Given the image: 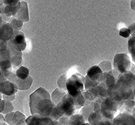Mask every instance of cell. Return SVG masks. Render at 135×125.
Wrapping results in <instances>:
<instances>
[{
  "label": "cell",
  "mask_w": 135,
  "mask_h": 125,
  "mask_svg": "<svg viewBox=\"0 0 135 125\" xmlns=\"http://www.w3.org/2000/svg\"><path fill=\"white\" fill-rule=\"evenodd\" d=\"M132 114H133V116L135 118V108L133 109V113H132Z\"/></svg>",
  "instance_id": "obj_30"
},
{
  "label": "cell",
  "mask_w": 135,
  "mask_h": 125,
  "mask_svg": "<svg viewBox=\"0 0 135 125\" xmlns=\"http://www.w3.org/2000/svg\"><path fill=\"white\" fill-rule=\"evenodd\" d=\"M56 120H53L51 117H37V116H30L26 119L27 125H56Z\"/></svg>",
  "instance_id": "obj_9"
},
{
  "label": "cell",
  "mask_w": 135,
  "mask_h": 125,
  "mask_svg": "<svg viewBox=\"0 0 135 125\" xmlns=\"http://www.w3.org/2000/svg\"><path fill=\"white\" fill-rule=\"evenodd\" d=\"M98 125H115L112 120L108 119H103Z\"/></svg>",
  "instance_id": "obj_25"
},
{
  "label": "cell",
  "mask_w": 135,
  "mask_h": 125,
  "mask_svg": "<svg viewBox=\"0 0 135 125\" xmlns=\"http://www.w3.org/2000/svg\"><path fill=\"white\" fill-rule=\"evenodd\" d=\"M103 119H104L102 116L100 112L99 111H94L90 114V116L87 119V121H88L87 123L90 125H98Z\"/></svg>",
  "instance_id": "obj_14"
},
{
  "label": "cell",
  "mask_w": 135,
  "mask_h": 125,
  "mask_svg": "<svg viewBox=\"0 0 135 125\" xmlns=\"http://www.w3.org/2000/svg\"><path fill=\"white\" fill-rule=\"evenodd\" d=\"M99 84V83L92 81L91 80H90L87 76L85 77V89H86V91H88V90L96 87V86H98Z\"/></svg>",
  "instance_id": "obj_21"
},
{
  "label": "cell",
  "mask_w": 135,
  "mask_h": 125,
  "mask_svg": "<svg viewBox=\"0 0 135 125\" xmlns=\"http://www.w3.org/2000/svg\"><path fill=\"white\" fill-rule=\"evenodd\" d=\"M128 50L131 55V59L135 64V35H132L128 42Z\"/></svg>",
  "instance_id": "obj_19"
},
{
  "label": "cell",
  "mask_w": 135,
  "mask_h": 125,
  "mask_svg": "<svg viewBox=\"0 0 135 125\" xmlns=\"http://www.w3.org/2000/svg\"><path fill=\"white\" fill-rule=\"evenodd\" d=\"M14 30L9 23L1 22L0 23V41L8 42L12 39Z\"/></svg>",
  "instance_id": "obj_11"
},
{
  "label": "cell",
  "mask_w": 135,
  "mask_h": 125,
  "mask_svg": "<svg viewBox=\"0 0 135 125\" xmlns=\"http://www.w3.org/2000/svg\"><path fill=\"white\" fill-rule=\"evenodd\" d=\"M22 125H27V124H26V123H23Z\"/></svg>",
  "instance_id": "obj_36"
},
{
  "label": "cell",
  "mask_w": 135,
  "mask_h": 125,
  "mask_svg": "<svg viewBox=\"0 0 135 125\" xmlns=\"http://www.w3.org/2000/svg\"><path fill=\"white\" fill-rule=\"evenodd\" d=\"M133 97L135 98V87H134V89H133Z\"/></svg>",
  "instance_id": "obj_32"
},
{
  "label": "cell",
  "mask_w": 135,
  "mask_h": 125,
  "mask_svg": "<svg viewBox=\"0 0 135 125\" xmlns=\"http://www.w3.org/2000/svg\"><path fill=\"white\" fill-rule=\"evenodd\" d=\"M14 110L13 108V106L12 104V102L10 101H5V108H4V111L3 112V114H8V113H11Z\"/></svg>",
  "instance_id": "obj_23"
},
{
  "label": "cell",
  "mask_w": 135,
  "mask_h": 125,
  "mask_svg": "<svg viewBox=\"0 0 135 125\" xmlns=\"http://www.w3.org/2000/svg\"><path fill=\"white\" fill-rule=\"evenodd\" d=\"M86 76L92 81L100 84L103 81V72L99 66H92L87 71Z\"/></svg>",
  "instance_id": "obj_12"
},
{
  "label": "cell",
  "mask_w": 135,
  "mask_h": 125,
  "mask_svg": "<svg viewBox=\"0 0 135 125\" xmlns=\"http://www.w3.org/2000/svg\"><path fill=\"white\" fill-rule=\"evenodd\" d=\"M11 26L12 27V28H15L16 30L20 29V28L23 26V22L18 19H12L10 22Z\"/></svg>",
  "instance_id": "obj_22"
},
{
  "label": "cell",
  "mask_w": 135,
  "mask_h": 125,
  "mask_svg": "<svg viewBox=\"0 0 135 125\" xmlns=\"http://www.w3.org/2000/svg\"><path fill=\"white\" fill-rule=\"evenodd\" d=\"M119 35L123 37H124V38H128L131 35V32H130V30L128 28L124 27V28H121L120 29Z\"/></svg>",
  "instance_id": "obj_24"
},
{
  "label": "cell",
  "mask_w": 135,
  "mask_h": 125,
  "mask_svg": "<svg viewBox=\"0 0 135 125\" xmlns=\"http://www.w3.org/2000/svg\"><path fill=\"white\" fill-rule=\"evenodd\" d=\"M55 107L50 93L44 88H38L30 96V107L33 116L50 117Z\"/></svg>",
  "instance_id": "obj_1"
},
{
  "label": "cell",
  "mask_w": 135,
  "mask_h": 125,
  "mask_svg": "<svg viewBox=\"0 0 135 125\" xmlns=\"http://www.w3.org/2000/svg\"><path fill=\"white\" fill-rule=\"evenodd\" d=\"M130 4H131V8L133 10H135V1H131Z\"/></svg>",
  "instance_id": "obj_29"
},
{
  "label": "cell",
  "mask_w": 135,
  "mask_h": 125,
  "mask_svg": "<svg viewBox=\"0 0 135 125\" xmlns=\"http://www.w3.org/2000/svg\"><path fill=\"white\" fill-rule=\"evenodd\" d=\"M120 108L122 110L121 112H126V113H129V114H132L133 109L135 108V102L133 100L124 101L123 106Z\"/></svg>",
  "instance_id": "obj_18"
},
{
  "label": "cell",
  "mask_w": 135,
  "mask_h": 125,
  "mask_svg": "<svg viewBox=\"0 0 135 125\" xmlns=\"http://www.w3.org/2000/svg\"><path fill=\"white\" fill-rule=\"evenodd\" d=\"M66 93H67V92H65V91H62L60 89H55L51 96L52 102L55 105H57L58 103L61 102V100L63 99V98L64 97Z\"/></svg>",
  "instance_id": "obj_16"
},
{
  "label": "cell",
  "mask_w": 135,
  "mask_h": 125,
  "mask_svg": "<svg viewBox=\"0 0 135 125\" xmlns=\"http://www.w3.org/2000/svg\"><path fill=\"white\" fill-rule=\"evenodd\" d=\"M85 89V77L79 74H73L70 77L67 79L66 81V91L67 93L76 98L82 93Z\"/></svg>",
  "instance_id": "obj_3"
},
{
  "label": "cell",
  "mask_w": 135,
  "mask_h": 125,
  "mask_svg": "<svg viewBox=\"0 0 135 125\" xmlns=\"http://www.w3.org/2000/svg\"><path fill=\"white\" fill-rule=\"evenodd\" d=\"M3 99H2V93H0V102H1V101H2Z\"/></svg>",
  "instance_id": "obj_31"
},
{
  "label": "cell",
  "mask_w": 135,
  "mask_h": 125,
  "mask_svg": "<svg viewBox=\"0 0 135 125\" xmlns=\"http://www.w3.org/2000/svg\"><path fill=\"white\" fill-rule=\"evenodd\" d=\"M100 105L99 111L102 114V116L108 120H113L115 118V114L119 109L118 104L109 97L105 98H98L95 100Z\"/></svg>",
  "instance_id": "obj_4"
},
{
  "label": "cell",
  "mask_w": 135,
  "mask_h": 125,
  "mask_svg": "<svg viewBox=\"0 0 135 125\" xmlns=\"http://www.w3.org/2000/svg\"><path fill=\"white\" fill-rule=\"evenodd\" d=\"M133 63L131 58L125 53L117 54L114 57V70L118 74H124L131 71Z\"/></svg>",
  "instance_id": "obj_5"
},
{
  "label": "cell",
  "mask_w": 135,
  "mask_h": 125,
  "mask_svg": "<svg viewBox=\"0 0 135 125\" xmlns=\"http://www.w3.org/2000/svg\"><path fill=\"white\" fill-rule=\"evenodd\" d=\"M134 76H135V73H134Z\"/></svg>",
  "instance_id": "obj_37"
},
{
  "label": "cell",
  "mask_w": 135,
  "mask_h": 125,
  "mask_svg": "<svg viewBox=\"0 0 135 125\" xmlns=\"http://www.w3.org/2000/svg\"><path fill=\"white\" fill-rule=\"evenodd\" d=\"M16 17V19L18 20L23 21H28L30 20V16H28V7H27V3L26 2L23 1L21 2V5H20V8L16 13V15L15 16Z\"/></svg>",
  "instance_id": "obj_13"
},
{
  "label": "cell",
  "mask_w": 135,
  "mask_h": 125,
  "mask_svg": "<svg viewBox=\"0 0 135 125\" xmlns=\"http://www.w3.org/2000/svg\"><path fill=\"white\" fill-rule=\"evenodd\" d=\"M0 125H8L7 123H1Z\"/></svg>",
  "instance_id": "obj_33"
},
{
  "label": "cell",
  "mask_w": 135,
  "mask_h": 125,
  "mask_svg": "<svg viewBox=\"0 0 135 125\" xmlns=\"http://www.w3.org/2000/svg\"><path fill=\"white\" fill-rule=\"evenodd\" d=\"M9 42H10L16 49L19 50L20 51H24L26 47V41H25V35L20 30L14 31L12 39Z\"/></svg>",
  "instance_id": "obj_7"
},
{
  "label": "cell",
  "mask_w": 135,
  "mask_h": 125,
  "mask_svg": "<svg viewBox=\"0 0 135 125\" xmlns=\"http://www.w3.org/2000/svg\"><path fill=\"white\" fill-rule=\"evenodd\" d=\"M82 125H90V124H89L88 123H84V124H82Z\"/></svg>",
  "instance_id": "obj_34"
},
{
  "label": "cell",
  "mask_w": 135,
  "mask_h": 125,
  "mask_svg": "<svg viewBox=\"0 0 135 125\" xmlns=\"http://www.w3.org/2000/svg\"><path fill=\"white\" fill-rule=\"evenodd\" d=\"M4 108H5V100H2L1 102H0V113L1 114H3Z\"/></svg>",
  "instance_id": "obj_27"
},
{
  "label": "cell",
  "mask_w": 135,
  "mask_h": 125,
  "mask_svg": "<svg viewBox=\"0 0 135 125\" xmlns=\"http://www.w3.org/2000/svg\"><path fill=\"white\" fill-rule=\"evenodd\" d=\"M18 89L16 86L7 78L0 82V93L5 96H14Z\"/></svg>",
  "instance_id": "obj_10"
},
{
  "label": "cell",
  "mask_w": 135,
  "mask_h": 125,
  "mask_svg": "<svg viewBox=\"0 0 135 125\" xmlns=\"http://www.w3.org/2000/svg\"><path fill=\"white\" fill-rule=\"evenodd\" d=\"M3 123H5V118L3 115V114L0 113V124Z\"/></svg>",
  "instance_id": "obj_28"
},
{
  "label": "cell",
  "mask_w": 135,
  "mask_h": 125,
  "mask_svg": "<svg viewBox=\"0 0 135 125\" xmlns=\"http://www.w3.org/2000/svg\"><path fill=\"white\" fill-rule=\"evenodd\" d=\"M128 28L130 30V32H131V35H133L134 33H135V23H133V24H131L129 27H128Z\"/></svg>",
  "instance_id": "obj_26"
},
{
  "label": "cell",
  "mask_w": 135,
  "mask_h": 125,
  "mask_svg": "<svg viewBox=\"0 0 135 125\" xmlns=\"http://www.w3.org/2000/svg\"><path fill=\"white\" fill-rule=\"evenodd\" d=\"M115 125H135V118L132 114L120 112L113 119Z\"/></svg>",
  "instance_id": "obj_8"
},
{
  "label": "cell",
  "mask_w": 135,
  "mask_h": 125,
  "mask_svg": "<svg viewBox=\"0 0 135 125\" xmlns=\"http://www.w3.org/2000/svg\"><path fill=\"white\" fill-rule=\"evenodd\" d=\"M16 76L20 80H26L30 75V70L25 67H21L16 71Z\"/></svg>",
  "instance_id": "obj_17"
},
{
  "label": "cell",
  "mask_w": 135,
  "mask_h": 125,
  "mask_svg": "<svg viewBox=\"0 0 135 125\" xmlns=\"http://www.w3.org/2000/svg\"><path fill=\"white\" fill-rule=\"evenodd\" d=\"M2 22V20H1V17H0V23H1Z\"/></svg>",
  "instance_id": "obj_35"
},
{
  "label": "cell",
  "mask_w": 135,
  "mask_h": 125,
  "mask_svg": "<svg viewBox=\"0 0 135 125\" xmlns=\"http://www.w3.org/2000/svg\"><path fill=\"white\" fill-rule=\"evenodd\" d=\"M76 107L74 106L73 98L69 94L66 93L60 102H59L51 112V118L53 120L58 121L62 117H71L74 114Z\"/></svg>",
  "instance_id": "obj_2"
},
{
  "label": "cell",
  "mask_w": 135,
  "mask_h": 125,
  "mask_svg": "<svg viewBox=\"0 0 135 125\" xmlns=\"http://www.w3.org/2000/svg\"><path fill=\"white\" fill-rule=\"evenodd\" d=\"M5 122L8 125H22L25 123V115L20 111H12L5 114Z\"/></svg>",
  "instance_id": "obj_6"
},
{
  "label": "cell",
  "mask_w": 135,
  "mask_h": 125,
  "mask_svg": "<svg viewBox=\"0 0 135 125\" xmlns=\"http://www.w3.org/2000/svg\"><path fill=\"white\" fill-rule=\"evenodd\" d=\"M99 67L101 68V70L103 71V73H106V72H111L112 69V65H111V63L109 61H107V60H103L102 61Z\"/></svg>",
  "instance_id": "obj_20"
},
{
  "label": "cell",
  "mask_w": 135,
  "mask_h": 125,
  "mask_svg": "<svg viewBox=\"0 0 135 125\" xmlns=\"http://www.w3.org/2000/svg\"><path fill=\"white\" fill-rule=\"evenodd\" d=\"M95 111V102H92L89 105L85 106L81 109V115L84 117L85 121H87L88 117L90 116V114H92L93 112Z\"/></svg>",
  "instance_id": "obj_15"
}]
</instances>
